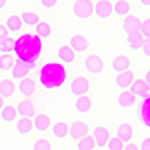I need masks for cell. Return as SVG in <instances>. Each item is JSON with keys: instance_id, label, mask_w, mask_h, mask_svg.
I'll return each mask as SVG.
<instances>
[{"instance_id": "30bf717a", "label": "cell", "mask_w": 150, "mask_h": 150, "mask_svg": "<svg viewBox=\"0 0 150 150\" xmlns=\"http://www.w3.org/2000/svg\"><path fill=\"white\" fill-rule=\"evenodd\" d=\"M135 98L140 96L143 99H149L150 93H149V84H146L144 80H135L132 84H131V90H129Z\"/></svg>"}, {"instance_id": "74e56055", "label": "cell", "mask_w": 150, "mask_h": 150, "mask_svg": "<svg viewBox=\"0 0 150 150\" xmlns=\"http://www.w3.org/2000/svg\"><path fill=\"white\" fill-rule=\"evenodd\" d=\"M41 5L47 9H51L57 5V0H41Z\"/></svg>"}, {"instance_id": "836d02e7", "label": "cell", "mask_w": 150, "mask_h": 150, "mask_svg": "<svg viewBox=\"0 0 150 150\" xmlns=\"http://www.w3.org/2000/svg\"><path fill=\"white\" fill-rule=\"evenodd\" d=\"M14 44H15V39L14 38H5L3 41H0V51H2L3 54H9L14 51Z\"/></svg>"}, {"instance_id": "277c9868", "label": "cell", "mask_w": 150, "mask_h": 150, "mask_svg": "<svg viewBox=\"0 0 150 150\" xmlns=\"http://www.w3.org/2000/svg\"><path fill=\"white\" fill-rule=\"evenodd\" d=\"M90 89V84H89V80L84 78V77H77L72 83H71V87L69 90L74 96H84Z\"/></svg>"}, {"instance_id": "f1b7e54d", "label": "cell", "mask_w": 150, "mask_h": 150, "mask_svg": "<svg viewBox=\"0 0 150 150\" xmlns=\"http://www.w3.org/2000/svg\"><path fill=\"white\" fill-rule=\"evenodd\" d=\"M0 117H2L3 122H12V120H15V117H17L15 107H12V105L3 107L2 110H0Z\"/></svg>"}, {"instance_id": "7a4b0ae2", "label": "cell", "mask_w": 150, "mask_h": 150, "mask_svg": "<svg viewBox=\"0 0 150 150\" xmlns=\"http://www.w3.org/2000/svg\"><path fill=\"white\" fill-rule=\"evenodd\" d=\"M38 80L45 90L60 89L68 80V69L60 62H50L39 69Z\"/></svg>"}, {"instance_id": "603a6c76", "label": "cell", "mask_w": 150, "mask_h": 150, "mask_svg": "<svg viewBox=\"0 0 150 150\" xmlns=\"http://www.w3.org/2000/svg\"><path fill=\"white\" fill-rule=\"evenodd\" d=\"M15 92V84L12 80H3L0 81V96L3 99L5 98H11Z\"/></svg>"}, {"instance_id": "484cf974", "label": "cell", "mask_w": 150, "mask_h": 150, "mask_svg": "<svg viewBox=\"0 0 150 150\" xmlns=\"http://www.w3.org/2000/svg\"><path fill=\"white\" fill-rule=\"evenodd\" d=\"M51 24L47 23V21H41L36 24V36H39L41 39H44V38H50L51 36Z\"/></svg>"}, {"instance_id": "ac0fdd59", "label": "cell", "mask_w": 150, "mask_h": 150, "mask_svg": "<svg viewBox=\"0 0 150 150\" xmlns=\"http://www.w3.org/2000/svg\"><path fill=\"white\" fill-rule=\"evenodd\" d=\"M18 92L23 95V96H32L35 92H36V84L32 78H23L18 84Z\"/></svg>"}, {"instance_id": "7bdbcfd3", "label": "cell", "mask_w": 150, "mask_h": 150, "mask_svg": "<svg viewBox=\"0 0 150 150\" xmlns=\"http://www.w3.org/2000/svg\"><path fill=\"white\" fill-rule=\"evenodd\" d=\"M140 3H141L143 6L149 8V6H150V0H140Z\"/></svg>"}, {"instance_id": "cb8c5ba5", "label": "cell", "mask_w": 150, "mask_h": 150, "mask_svg": "<svg viewBox=\"0 0 150 150\" xmlns=\"http://www.w3.org/2000/svg\"><path fill=\"white\" fill-rule=\"evenodd\" d=\"M50 125H51V120H50V117L45 116V114H38L36 119H35V122H33V126L39 131V132L48 131Z\"/></svg>"}, {"instance_id": "8992f818", "label": "cell", "mask_w": 150, "mask_h": 150, "mask_svg": "<svg viewBox=\"0 0 150 150\" xmlns=\"http://www.w3.org/2000/svg\"><path fill=\"white\" fill-rule=\"evenodd\" d=\"M137 116H138V120L144 125L146 128H150V98L143 99V101L138 104Z\"/></svg>"}, {"instance_id": "e575fe53", "label": "cell", "mask_w": 150, "mask_h": 150, "mask_svg": "<svg viewBox=\"0 0 150 150\" xmlns=\"http://www.w3.org/2000/svg\"><path fill=\"white\" fill-rule=\"evenodd\" d=\"M32 150H51V143L45 138H39L33 143Z\"/></svg>"}, {"instance_id": "83f0119b", "label": "cell", "mask_w": 150, "mask_h": 150, "mask_svg": "<svg viewBox=\"0 0 150 150\" xmlns=\"http://www.w3.org/2000/svg\"><path fill=\"white\" fill-rule=\"evenodd\" d=\"M20 20H21V23L26 24V26H36V24L39 23V15H38L36 12L27 11V12H23Z\"/></svg>"}, {"instance_id": "7dc6e473", "label": "cell", "mask_w": 150, "mask_h": 150, "mask_svg": "<svg viewBox=\"0 0 150 150\" xmlns=\"http://www.w3.org/2000/svg\"><path fill=\"white\" fill-rule=\"evenodd\" d=\"M93 150H96V149H93Z\"/></svg>"}, {"instance_id": "d6a6232c", "label": "cell", "mask_w": 150, "mask_h": 150, "mask_svg": "<svg viewBox=\"0 0 150 150\" xmlns=\"http://www.w3.org/2000/svg\"><path fill=\"white\" fill-rule=\"evenodd\" d=\"M32 129H33V122H32L30 119H23V117H21V120L17 122V131H18L21 135L29 134Z\"/></svg>"}, {"instance_id": "9a60e30c", "label": "cell", "mask_w": 150, "mask_h": 150, "mask_svg": "<svg viewBox=\"0 0 150 150\" xmlns=\"http://www.w3.org/2000/svg\"><path fill=\"white\" fill-rule=\"evenodd\" d=\"M114 81H116V86L119 87V89L126 90L128 87H131V84L134 83V72L132 71L120 72V74H117V77H116Z\"/></svg>"}, {"instance_id": "d590c367", "label": "cell", "mask_w": 150, "mask_h": 150, "mask_svg": "<svg viewBox=\"0 0 150 150\" xmlns=\"http://www.w3.org/2000/svg\"><path fill=\"white\" fill-rule=\"evenodd\" d=\"M108 150H123V143L119 138H110L108 140Z\"/></svg>"}, {"instance_id": "ee69618b", "label": "cell", "mask_w": 150, "mask_h": 150, "mask_svg": "<svg viewBox=\"0 0 150 150\" xmlns=\"http://www.w3.org/2000/svg\"><path fill=\"white\" fill-rule=\"evenodd\" d=\"M5 5H6V0H0V9H3Z\"/></svg>"}, {"instance_id": "f6af8a7d", "label": "cell", "mask_w": 150, "mask_h": 150, "mask_svg": "<svg viewBox=\"0 0 150 150\" xmlns=\"http://www.w3.org/2000/svg\"><path fill=\"white\" fill-rule=\"evenodd\" d=\"M149 81H150V74L147 72V74H146V84H149Z\"/></svg>"}, {"instance_id": "5b68a950", "label": "cell", "mask_w": 150, "mask_h": 150, "mask_svg": "<svg viewBox=\"0 0 150 150\" xmlns=\"http://www.w3.org/2000/svg\"><path fill=\"white\" fill-rule=\"evenodd\" d=\"M84 68H86L87 72H90L93 75L101 74L102 69H104V62H102V59L99 57V56L92 54V56H89V57L84 60Z\"/></svg>"}, {"instance_id": "7c38bea8", "label": "cell", "mask_w": 150, "mask_h": 150, "mask_svg": "<svg viewBox=\"0 0 150 150\" xmlns=\"http://www.w3.org/2000/svg\"><path fill=\"white\" fill-rule=\"evenodd\" d=\"M17 114H20L23 119H32L36 114V108L32 101H21L18 107H15Z\"/></svg>"}, {"instance_id": "bcb514c9", "label": "cell", "mask_w": 150, "mask_h": 150, "mask_svg": "<svg viewBox=\"0 0 150 150\" xmlns=\"http://www.w3.org/2000/svg\"><path fill=\"white\" fill-rule=\"evenodd\" d=\"M3 107H5V105H3V98H2V96H0V110H2Z\"/></svg>"}, {"instance_id": "b9f144b4", "label": "cell", "mask_w": 150, "mask_h": 150, "mask_svg": "<svg viewBox=\"0 0 150 150\" xmlns=\"http://www.w3.org/2000/svg\"><path fill=\"white\" fill-rule=\"evenodd\" d=\"M123 150H138V147L135 144H128L126 147H123Z\"/></svg>"}, {"instance_id": "ba28073f", "label": "cell", "mask_w": 150, "mask_h": 150, "mask_svg": "<svg viewBox=\"0 0 150 150\" xmlns=\"http://www.w3.org/2000/svg\"><path fill=\"white\" fill-rule=\"evenodd\" d=\"M141 27V20L135 15H126V18L123 20V30L126 32V35H134L140 33Z\"/></svg>"}, {"instance_id": "6da1fadb", "label": "cell", "mask_w": 150, "mask_h": 150, "mask_svg": "<svg viewBox=\"0 0 150 150\" xmlns=\"http://www.w3.org/2000/svg\"><path fill=\"white\" fill-rule=\"evenodd\" d=\"M44 51V44L39 36L35 33H23L18 36L14 44V54L17 57V62L26 63L30 66H35V63L41 59Z\"/></svg>"}, {"instance_id": "d4e9b609", "label": "cell", "mask_w": 150, "mask_h": 150, "mask_svg": "<svg viewBox=\"0 0 150 150\" xmlns=\"http://www.w3.org/2000/svg\"><path fill=\"white\" fill-rule=\"evenodd\" d=\"M126 42L129 45L131 50H140L144 44V38L141 36V33H134V35H128L126 36Z\"/></svg>"}, {"instance_id": "9c48e42d", "label": "cell", "mask_w": 150, "mask_h": 150, "mask_svg": "<svg viewBox=\"0 0 150 150\" xmlns=\"http://www.w3.org/2000/svg\"><path fill=\"white\" fill-rule=\"evenodd\" d=\"M93 14L99 18H108L112 14V5L110 0H99L96 5H93Z\"/></svg>"}, {"instance_id": "5bb4252c", "label": "cell", "mask_w": 150, "mask_h": 150, "mask_svg": "<svg viewBox=\"0 0 150 150\" xmlns=\"http://www.w3.org/2000/svg\"><path fill=\"white\" fill-rule=\"evenodd\" d=\"M33 66H30V65H26V63H21V62H15L14 63V66H12V78L14 80H23V78H26L27 75H29V72H30V69H32Z\"/></svg>"}, {"instance_id": "2e32d148", "label": "cell", "mask_w": 150, "mask_h": 150, "mask_svg": "<svg viewBox=\"0 0 150 150\" xmlns=\"http://www.w3.org/2000/svg\"><path fill=\"white\" fill-rule=\"evenodd\" d=\"M132 137H134V128L131 126L129 123H122L120 126L117 128V137L116 138H119L123 144L129 143L132 140Z\"/></svg>"}, {"instance_id": "e0dca14e", "label": "cell", "mask_w": 150, "mask_h": 150, "mask_svg": "<svg viewBox=\"0 0 150 150\" xmlns=\"http://www.w3.org/2000/svg\"><path fill=\"white\" fill-rule=\"evenodd\" d=\"M57 57L62 62V65L63 63L69 65V63H72V62L75 60V53L72 51V48L69 45H62L59 48V51H57Z\"/></svg>"}, {"instance_id": "44dd1931", "label": "cell", "mask_w": 150, "mask_h": 150, "mask_svg": "<svg viewBox=\"0 0 150 150\" xmlns=\"http://www.w3.org/2000/svg\"><path fill=\"white\" fill-rule=\"evenodd\" d=\"M92 108V101L89 96H80L77 101H75V110H77L78 112H81V114H86V112H89Z\"/></svg>"}, {"instance_id": "ab89813d", "label": "cell", "mask_w": 150, "mask_h": 150, "mask_svg": "<svg viewBox=\"0 0 150 150\" xmlns=\"http://www.w3.org/2000/svg\"><path fill=\"white\" fill-rule=\"evenodd\" d=\"M8 36H9L8 29H6L5 26H2V24H0V41H3L5 38H8Z\"/></svg>"}, {"instance_id": "f546056e", "label": "cell", "mask_w": 150, "mask_h": 150, "mask_svg": "<svg viewBox=\"0 0 150 150\" xmlns=\"http://www.w3.org/2000/svg\"><path fill=\"white\" fill-rule=\"evenodd\" d=\"M77 149L78 150H93L95 149V140L93 137L87 134L86 137H83L81 140L77 141Z\"/></svg>"}, {"instance_id": "d6986e66", "label": "cell", "mask_w": 150, "mask_h": 150, "mask_svg": "<svg viewBox=\"0 0 150 150\" xmlns=\"http://www.w3.org/2000/svg\"><path fill=\"white\" fill-rule=\"evenodd\" d=\"M129 65H131L129 57H128V56H123V54L114 57V60H112V63H111L112 69H114L116 72H119V74H120V72H125V71H128Z\"/></svg>"}, {"instance_id": "ffe728a7", "label": "cell", "mask_w": 150, "mask_h": 150, "mask_svg": "<svg viewBox=\"0 0 150 150\" xmlns=\"http://www.w3.org/2000/svg\"><path fill=\"white\" fill-rule=\"evenodd\" d=\"M135 99H137V98H135L131 92L125 90V92H122V93H120V96L117 98V102H119L120 108L128 110V108H131V107L135 104Z\"/></svg>"}, {"instance_id": "4fadbf2b", "label": "cell", "mask_w": 150, "mask_h": 150, "mask_svg": "<svg viewBox=\"0 0 150 150\" xmlns=\"http://www.w3.org/2000/svg\"><path fill=\"white\" fill-rule=\"evenodd\" d=\"M89 41L86 39V38L83 35H75L71 38V41H69V47L72 48V51L74 53H83L86 51L87 48H89Z\"/></svg>"}, {"instance_id": "60d3db41", "label": "cell", "mask_w": 150, "mask_h": 150, "mask_svg": "<svg viewBox=\"0 0 150 150\" xmlns=\"http://www.w3.org/2000/svg\"><path fill=\"white\" fill-rule=\"evenodd\" d=\"M143 51H144V54H146V57H150V41L147 39L144 44H143Z\"/></svg>"}, {"instance_id": "52a82bcc", "label": "cell", "mask_w": 150, "mask_h": 150, "mask_svg": "<svg viewBox=\"0 0 150 150\" xmlns=\"http://www.w3.org/2000/svg\"><path fill=\"white\" fill-rule=\"evenodd\" d=\"M87 132H89V126H87V123H84L83 120H78V122L72 123V126H71L69 131H68V134L71 135V138H72L74 141L81 140L83 137L87 135Z\"/></svg>"}, {"instance_id": "8fae6325", "label": "cell", "mask_w": 150, "mask_h": 150, "mask_svg": "<svg viewBox=\"0 0 150 150\" xmlns=\"http://www.w3.org/2000/svg\"><path fill=\"white\" fill-rule=\"evenodd\" d=\"M93 140H95V146H98L99 149H102L107 146L108 140H110V131L104 126H99L93 131Z\"/></svg>"}, {"instance_id": "7402d4cb", "label": "cell", "mask_w": 150, "mask_h": 150, "mask_svg": "<svg viewBox=\"0 0 150 150\" xmlns=\"http://www.w3.org/2000/svg\"><path fill=\"white\" fill-rule=\"evenodd\" d=\"M6 29H8V32H11V33H17V32H20L21 30V27H23V23H21V20H20V17L18 15H9L8 18H6Z\"/></svg>"}, {"instance_id": "8d00e7d4", "label": "cell", "mask_w": 150, "mask_h": 150, "mask_svg": "<svg viewBox=\"0 0 150 150\" xmlns=\"http://www.w3.org/2000/svg\"><path fill=\"white\" fill-rule=\"evenodd\" d=\"M140 33L143 38H147L150 36V20H146L144 23H141V27H140Z\"/></svg>"}, {"instance_id": "4316f807", "label": "cell", "mask_w": 150, "mask_h": 150, "mask_svg": "<svg viewBox=\"0 0 150 150\" xmlns=\"http://www.w3.org/2000/svg\"><path fill=\"white\" fill-rule=\"evenodd\" d=\"M68 131H69V126L65 123V122H59V123H56L54 126L51 128V132H53V135L56 137V138H65V137L68 135Z\"/></svg>"}, {"instance_id": "1f68e13d", "label": "cell", "mask_w": 150, "mask_h": 150, "mask_svg": "<svg viewBox=\"0 0 150 150\" xmlns=\"http://www.w3.org/2000/svg\"><path fill=\"white\" fill-rule=\"evenodd\" d=\"M129 9H131V6H129V3L126 2V0H119L116 5H112V12H116L119 17L128 15Z\"/></svg>"}, {"instance_id": "4dcf8cb0", "label": "cell", "mask_w": 150, "mask_h": 150, "mask_svg": "<svg viewBox=\"0 0 150 150\" xmlns=\"http://www.w3.org/2000/svg\"><path fill=\"white\" fill-rule=\"evenodd\" d=\"M14 63H15V59L12 57V54H2L0 56V71H3V72L11 71Z\"/></svg>"}, {"instance_id": "3957f363", "label": "cell", "mask_w": 150, "mask_h": 150, "mask_svg": "<svg viewBox=\"0 0 150 150\" xmlns=\"http://www.w3.org/2000/svg\"><path fill=\"white\" fill-rule=\"evenodd\" d=\"M74 15L80 20H87L93 15V2L92 0H77L72 6Z\"/></svg>"}, {"instance_id": "f35d334b", "label": "cell", "mask_w": 150, "mask_h": 150, "mask_svg": "<svg viewBox=\"0 0 150 150\" xmlns=\"http://www.w3.org/2000/svg\"><path fill=\"white\" fill-rule=\"evenodd\" d=\"M138 150H150V138H149V137L141 141V146H140Z\"/></svg>"}]
</instances>
